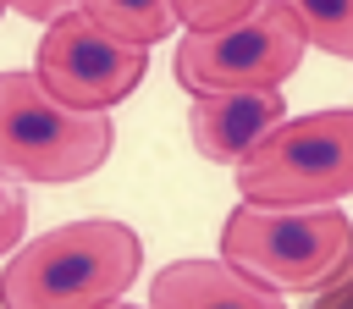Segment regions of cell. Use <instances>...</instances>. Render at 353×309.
<instances>
[{
	"label": "cell",
	"mask_w": 353,
	"mask_h": 309,
	"mask_svg": "<svg viewBox=\"0 0 353 309\" xmlns=\"http://www.w3.org/2000/svg\"><path fill=\"white\" fill-rule=\"evenodd\" d=\"M143 270V243L121 221H66L22 237L0 270V309H105Z\"/></svg>",
	"instance_id": "1"
},
{
	"label": "cell",
	"mask_w": 353,
	"mask_h": 309,
	"mask_svg": "<svg viewBox=\"0 0 353 309\" xmlns=\"http://www.w3.org/2000/svg\"><path fill=\"white\" fill-rule=\"evenodd\" d=\"M353 254V221L336 204L270 210L237 204L221 221V259L270 292H314Z\"/></svg>",
	"instance_id": "2"
},
{
	"label": "cell",
	"mask_w": 353,
	"mask_h": 309,
	"mask_svg": "<svg viewBox=\"0 0 353 309\" xmlns=\"http://www.w3.org/2000/svg\"><path fill=\"white\" fill-rule=\"evenodd\" d=\"M116 149L110 110H72L44 94L33 72H0V177L77 182Z\"/></svg>",
	"instance_id": "3"
},
{
	"label": "cell",
	"mask_w": 353,
	"mask_h": 309,
	"mask_svg": "<svg viewBox=\"0 0 353 309\" xmlns=\"http://www.w3.org/2000/svg\"><path fill=\"white\" fill-rule=\"evenodd\" d=\"M232 171L243 204H270V210L336 204L353 193V110L287 116Z\"/></svg>",
	"instance_id": "4"
},
{
	"label": "cell",
	"mask_w": 353,
	"mask_h": 309,
	"mask_svg": "<svg viewBox=\"0 0 353 309\" xmlns=\"http://www.w3.org/2000/svg\"><path fill=\"white\" fill-rule=\"evenodd\" d=\"M303 33L281 0H259L248 17L204 33H182L176 83L188 94H237V88H281L303 61Z\"/></svg>",
	"instance_id": "5"
},
{
	"label": "cell",
	"mask_w": 353,
	"mask_h": 309,
	"mask_svg": "<svg viewBox=\"0 0 353 309\" xmlns=\"http://www.w3.org/2000/svg\"><path fill=\"white\" fill-rule=\"evenodd\" d=\"M149 72V50L110 39L99 22H88L77 6L61 11L39 50H33V77L44 83L50 99L72 105V110H110L121 105Z\"/></svg>",
	"instance_id": "6"
},
{
	"label": "cell",
	"mask_w": 353,
	"mask_h": 309,
	"mask_svg": "<svg viewBox=\"0 0 353 309\" xmlns=\"http://www.w3.org/2000/svg\"><path fill=\"white\" fill-rule=\"evenodd\" d=\"M287 121L281 88H237V94H193L188 138L215 166H243L276 127Z\"/></svg>",
	"instance_id": "7"
},
{
	"label": "cell",
	"mask_w": 353,
	"mask_h": 309,
	"mask_svg": "<svg viewBox=\"0 0 353 309\" xmlns=\"http://www.w3.org/2000/svg\"><path fill=\"white\" fill-rule=\"evenodd\" d=\"M149 309H287V298L248 281L226 259H171L154 270Z\"/></svg>",
	"instance_id": "8"
},
{
	"label": "cell",
	"mask_w": 353,
	"mask_h": 309,
	"mask_svg": "<svg viewBox=\"0 0 353 309\" xmlns=\"http://www.w3.org/2000/svg\"><path fill=\"white\" fill-rule=\"evenodd\" d=\"M88 22H99L110 39H121V44H138V50H149V44H160L171 28H176V17H171V0H72Z\"/></svg>",
	"instance_id": "9"
},
{
	"label": "cell",
	"mask_w": 353,
	"mask_h": 309,
	"mask_svg": "<svg viewBox=\"0 0 353 309\" xmlns=\"http://www.w3.org/2000/svg\"><path fill=\"white\" fill-rule=\"evenodd\" d=\"M309 50L353 61V0H281Z\"/></svg>",
	"instance_id": "10"
},
{
	"label": "cell",
	"mask_w": 353,
	"mask_h": 309,
	"mask_svg": "<svg viewBox=\"0 0 353 309\" xmlns=\"http://www.w3.org/2000/svg\"><path fill=\"white\" fill-rule=\"evenodd\" d=\"M259 0H171V17L188 28V33H204V28H226L237 17H248Z\"/></svg>",
	"instance_id": "11"
},
{
	"label": "cell",
	"mask_w": 353,
	"mask_h": 309,
	"mask_svg": "<svg viewBox=\"0 0 353 309\" xmlns=\"http://www.w3.org/2000/svg\"><path fill=\"white\" fill-rule=\"evenodd\" d=\"M22 232H28V204H22V193L0 177V254H11V248L22 243Z\"/></svg>",
	"instance_id": "12"
},
{
	"label": "cell",
	"mask_w": 353,
	"mask_h": 309,
	"mask_svg": "<svg viewBox=\"0 0 353 309\" xmlns=\"http://www.w3.org/2000/svg\"><path fill=\"white\" fill-rule=\"evenodd\" d=\"M309 309H353V254L342 259V270H336L325 287H314Z\"/></svg>",
	"instance_id": "13"
},
{
	"label": "cell",
	"mask_w": 353,
	"mask_h": 309,
	"mask_svg": "<svg viewBox=\"0 0 353 309\" xmlns=\"http://www.w3.org/2000/svg\"><path fill=\"white\" fill-rule=\"evenodd\" d=\"M0 6H11V11H22L28 22H55L61 11H72V0H0Z\"/></svg>",
	"instance_id": "14"
},
{
	"label": "cell",
	"mask_w": 353,
	"mask_h": 309,
	"mask_svg": "<svg viewBox=\"0 0 353 309\" xmlns=\"http://www.w3.org/2000/svg\"><path fill=\"white\" fill-rule=\"evenodd\" d=\"M105 309H138V303H121V298H116V303H105Z\"/></svg>",
	"instance_id": "15"
},
{
	"label": "cell",
	"mask_w": 353,
	"mask_h": 309,
	"mask_svg": "<svg viewBox=\"0 0 353 309\" xmlns=\"http://www.w3.org/2000/svg\"><path fill=\"white\" fill-rule=\"evenodd\" d=\"M0 17H6V6H0Z\"/></svg>",
	"instance_id": "16"
}]
</instances>
